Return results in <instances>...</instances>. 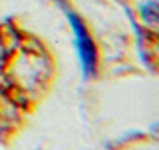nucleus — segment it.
I'll use <instances>...</instances> for the list:
<instances>
[{
    "instance_id": "nucleus-1",
    "label": "nucleus",
    "mask_w": 159,
    "mask_h": 150,
    "mask_svg": "<svg viewBox=\"0 0 159 150\" xmlns=\"http://www.w3.org/2000/svg\"><path fill=\"white\" fill-rule=\"evenodd\" d=\"M66 16L70 20L73 30V38H75V45L79 50V59H80V68L84 77H93L97 71V48H95L93 41L89 38L88 29L84 27V23L75 13H72L70 9H66Z\"/></svg>"
},
{
    "instance_id": "nucleus-2",
    "label": "nucleus",
    "mask_w": 159,
    "mask_h": 150,
    "mask_svg": "<svg viewBox=\"0 0 159 150\" xmlns=\"http://www.w3.org/2000/svg\"><path fill=\"white\" fill-rule=\"evenodd\" d=\"M141 13H143V18L148 21L150 25H156V21H157V4H156L154 0L148 2V4L143 7Z\"/></svg>"
}]
</instances>
